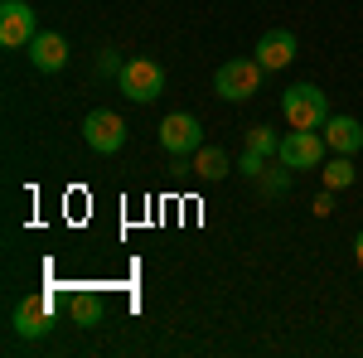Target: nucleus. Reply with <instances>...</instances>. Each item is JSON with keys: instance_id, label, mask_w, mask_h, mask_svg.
<instances>
[{"instance_id": "a211bd4d", "label": "nucleus", "mask_w": 363, "mask_h": 358, "mask_svg": "<svg viewBox=\"0 0 363 358\" xmlns=\"http://www.w3.org/2000/svg\"><path fill=\"white\" fill-rule=\"evenodd\" d=\"M97 73H121V58H116L112 49H107V54L97 58Z\"/></svg>"}, {"instance_id": "4468645a", "label": "nucleus", "mask_w": 363, "mask_h": 358, "mask_svg": "<svg viewBox=\"0 0 363 358\" xmlns=\"http://www.w3.org/2000/svg\"><path fill=\"white\" fill-rule=\"evenodd\" d=\"M228 150H218V145H199L194 150V174L199 179H208V184H213V179H223L228 174Z\"/></svg>"}, {"instance_id": "7ed1b4c3", "label": "nucleus", "mask_w": 363, "mask_h": 358, "mask_svg": "<svg viewBox=\"0 0 363 358\" xmlns=\"http://www.w3.org/2000/svg\"><path fill=\"white\" fill-rule=\"evenodd\" d=\"M262 63L257 58H228L223 68L213 73V87H218V97H228V102H247L252 92L262 87Z\"/></svg>"}, {"instance_id": "f3484780", "label": "nucleus", "mask_w": 363, "mask_h": 358, "mask_svg": "<svg viewBox=\"0 0 363 358\" xmlns=\"http://www.w3.org/2000/svg\"><path fill=\"white\" fill-rule=\"evenodd\" d=\"M310 208H315V218H325V213L335 208V189H325L320 198H315V203H310Z\"/></svg>"}, {"instance_id": "0eeeda50", "label": "nucleus", "mask_w": 363, "mask_h": 358, "mask_svg": "<svg viewBox=\"0 0 363 358\" xmlns=\"http://www.w3.org/2000/svg\"><path fill=\"white\" fill-rule=\"evenodd\" d=\"M160 145H165L169 155H194L199 145H203L199 116H189V111H169L165 121H160Z\"/></svg>"}, {"instance_id": "9b49d317", "label": "nucleus", "mask_w": 363, "mask_h": 358, "mask_svg": "<svg viewBox=\"0 0 363 358\" xmlns=\"http://www.w3.org/2000/svg\"><path fill=\"white\" fill-rule=\"evenodd\" d=\"M277 145H281V140L272 136V126H252V131H247V150H242V160H238V169L257 179V174L267 169V155H277Z\"/></svg>"}, {"instance_id": "6e6552de", "label": "nucleus", "mask_w": 363, "mask_h": 358, "mask_svg": "<svg viewBox=\"0 0 363 358\" xmlns=\"http://www.w3.org/2000/svg\"><path fill=\"white\" fill-rule=\"evenodd\" d=\"M49 330H54V305H49V296H25V301L15 305V334L20 339H44Z\"/></svg>"}, {"instance_id": "39448f33", "label": "nucleus", "mask_w": 363, "mask_h": 358, "mask_svg": "<svg viewBox=\"0 0 363 358\" xmlns=\"http://www.w3.org/2000/svg\"><path fill=\"white\" fill-rule=\"evenodd\" d=\"M39 34V15L29 10L25 0H5L0 5V44L5 49H29Z\"/></svg>"}, {"instance_id": "ddd939ff", "label": "nucleus", "mask_w": 363, "mask_h": 358, "mask_svg": "<svg viewBox=\"0 0 363 358\" xmlns=\"http://www.w3.org/2000/svg\"><path fill=\"white\" fill-rule=\"evenodd\" d=\"M102 310H107V305H102L97 291H73V296H68V315H73V325H83V330H92V325L102 320Z\"/></svg>"}, {"instance_id": "f257e3e1", "label": "nucleus", "mask_w": 363, "mask_h": 358, "mask_svg": "<svg viewBox=\"0 0 363 358\" xmlns=\"http://www.w3.org/2000/svg\"><path fill=\"white\" fill-rule=\"evenodd\" d=\"M281 111H286V121L296 126V131H320L325 121H330V102H325V92L315 83H296L281 92Z\"/></svg>"}, {"instance_id": "f8f14e48", "label": "nucleus", "mask_w": 363, "mask_h": 358, "mask_svg": "<svg viewBox=\"0 0 363 358\" xmlns=\"http://www.w3.org/2000/svg\"><path fill=\"white\" fill-rule=\"evenodd\" d=\"M325 145H330L335 155H354L363 145V126L354 116H330V121H325Z\"/></svg>"}, {"instance_id": "423d86ee", "label": "nucleus", "mask_w": 363, "mask_h": 358, "mask_svg": "<svg viewBox=\"0 0 363 358\" xmlns=\"http://www.w3.org/2000/svg\"><path fill=\"white\" fill-rule=\"evenodd\" d=\"M277 155L286 169H315L325 160V131H296L291 126V136L277 145Z\"/></svg>"}, {"instance_id": "6ab92c4d", "label": "nucleus", "mask_w": 363, "mask_h": 358, "mask_svg": "<svg viewBox=\"0 0 363 358\" xmlns=\"http://www.w3.org/2000/svg\"><path fill=\"white\" fill-rule=\"evenodd\" d=\"M354 257H359V267H363V233L354 237Z\"/></svg>"}, {"instance_id": "1a4fd4ad", "label": "nucleus", "mask_w": 363, "mask_h": 358, "mask_svg": "<svg viewBox=\"0 0 363 358\" xmlns=\"http://www.w3.org/2000/svg\"><path fill=\"white\" fill-rule=\"evenodd\" d=\"M29 63H34L39 73H58V68L68 63V39L54 34V29H39L34 44H29Z\"/></svg>"}, {"instance_id": "2eb2a0df", "label": "nucleus", "mask_w": 363, "mask_h": 358, "mask_svg": "<svg viewBox=\"0 0 363 358\" xmlns=\"http://www.w3.org/2000/svg\"><path fill=\"white\" fill-rule=\"evenodd\" d=\"M359 179V169L349 165V155H335L330 165H325V189H349Z\"/></svg>"}, {"instance_id": "9d476101", "label": "nucleus", "mask_w": 363, "mask_h": 358, "mask_svg": "<svg viewBox=\"0 0 363 358\" xmlns=\"http://www.w3.org/2000/svg\"><path fill=\"white\" fill-rule=\"evenodd\" d=\"M296 58V34L291 29H267L262 39H257V63L267 68V73H277Z\"/></svg>"}, {"instance_id": "f03ea898", "label": "nucleus", "mask_w": 363, "mask_h": 358, "mask_svg": "<svg viewBox=\"0 0 363 358\" xmlns=\"http://www.w3.org/2000/svg\"><path fill=\"white\" fill-rule=\"evenodd\" d=\"M116 87H121V97H131V102H155V97L165 92V68H160L155 58H131V63H121Z\"/></svg>"}, {"instance_id": "dca6fc26", "label": "nucleus", "mask_w": 363, "mask_h": 358, "mask_svg": "<svg viewBox=\"0 0 363 358\" xmlns=\"http://www.w3.org/2000/svg\"><path fill=\"white\" fill-rule=\"evenodd\" d=\"M257 179H262V194H267V198H281V194H286V165H281L277 174H257Z\"/></svg>"}, {"instance_id": "20e7f679", "label": "nucleus", "mask_w": 363, "mask_h": 358, "mask_svg": "<svg viewBox=\"0 0 363 358\" xmlns=\"http://www.w3.org/2000/svg\"><path fill=\"white\" fill-rule=\"evenodd\" d=\"M83 140L97 150V155H116L121 145H126V121L116 116V111L107 107H97V111H87V121H83Z\"/></svg>"}]
</instances>
